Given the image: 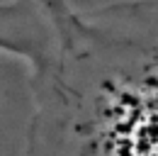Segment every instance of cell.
Listing matches in <instances>:
<instances>
[{
    "label": "cell",
    "mask_w": 158,
    "mask_h": 156,
    "mask_svg": "<svg viewBox=\"0 0 158 156\" xmlns=\"http://www.w3.org/2000/svg\"><path fill=\"white\" fill-rule=\"evenodd\" d=\"M24 66L22 156H158V0L71 5Z\"/></svg>",
    "instance_id": "cell-1"
},
{
    "label": "cell",
    "mask_w": 158,
    "mask_h": 156,
    "mask_svg": "<svg viewBox=\"0 0 158 156\" xmlns=\"http://www.w3.org/2000/svg\"><path fill=\"white\" fill-rule=\"evenodd\" d=\"M68 7V0H0V54L24 63Z\"/></svg>",
    "instance_id": "cell-2"
}]
</instances>
